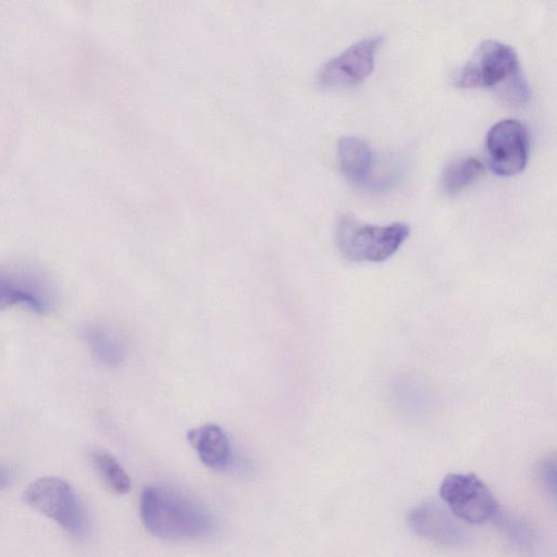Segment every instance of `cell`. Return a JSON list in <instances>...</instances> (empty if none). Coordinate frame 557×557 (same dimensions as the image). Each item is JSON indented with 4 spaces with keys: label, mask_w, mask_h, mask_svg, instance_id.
Here are the masks:
<instances>
[{
    "label": "cell",
    "mask_w": 557,
    "mask_h": 557,
    "mask_svg": "<svg viewBox=\"0 0 557 557\" xmlns=\"http://www.w3.org/2000/svg\"><path fill=\"white\" fill-rule=\"evenodd\" d=\"M139 510L146 529L163 540L201 539L214 529L213 519L203 506L168 486H146L140 495Z\"/></svg>",
    "instance_id": "6da1fadb"
},
{
    "label": "cell",
    "mask_w": 557,
    "mask_h": 557,
    "mask_svg": "<svg viewBox=\"0 0 557 557\" xmlns=\"http://www.w3.org/2000/svg\"><path fill=\"white\" fill-rule=\"evenodd\" d=\"M460 88L490 87L510 104L524 103L530 95L516 51L497 40L481 42L455 77Z\"/></svg>",
    "instance_id": "7a4b0ae2"
},
{
    "label": "cell",
    "mask_w": 557,
    "mask_h": 557,
    "mask_svg": "<svg viewBox=\"0 0 557 557\" xmlns=\"http://www.w3.org/2000/svg\"><path fill=\"white\" fill-rule=\"evenodd\" d=\"M405 223L372 225L342 215L336 224L335 240L342 256L354 262H382L391 258L409 236Z\"/></svg>",
    "instance_id": "3957f363"
},
{
    "label": "cell",
    "mask_w": 557,
    "mask_h": 557,
    "mask_svg": "<svg viewBox=\"0 0 557 557\" xmlns=\"http://www.w3.org/2000/svg\"><path fill=\"white\" fill-rule=\"evenodd\" d=\"M26 505L55 521L73 537L82 539L88 529L85 507L72 485L58 476H44L23 492Z\"/></svg>",
    "instance_id": "277c9868"
},
{
    "label": "cell",
    "mask_w": 557,
    "mask_h": 557,
    "mask_svg": "<svg viewBox=\"0 0 557 557\" xmlns=\"http://www.w3.org/2000/svg\"><path fill=\"white\" fill-rule=\"evenodd\" d=\"M58 302V289L50 274L27 262L0 263V311L23 305L45 314Z\"/></svg>",
    "instance_id": "5b68a950"
},
{
    "label": "cell",
    "mask_w": 557,
    "mask_h": 557,
    "mask_svg": "<svg viewBox=\"0 0 557 557\" xmlns=\"http://www.w3.org/2000/svg\"><path fill=\"white\" fill-rule=\"evenodd\" d=\"M440 495L457 518L469 523H484L499 513L498 504L487 485L472 473L446 475Z\"/></svg>",
    "instance_id": "8992f818"
},
{
    "label": "cell",
    "mask_w": 557,
    "mask_h": 557,
    "mask_svg": "<svg viewBox=\"0 0 557 557\" xmlns=\"http://www.w3.org/2000/svg\"><path fill=\"white\" fill-rule=\"evenodd\" d=\"M486 150L494 173L499 176L519 174L529 159L530 141L525 126L513 119L495 123L486 136Z\"/></svg>",
    "instance_id": "52a82bcc"
},
{
    "label": "cell",
    "mask_w": 557,
    "mask_h": 557,
    "mask_svg": "<svg viewBox=\"0 0 557 557\" xmlns=\"http://www.w3.org/2000/svg\"><path fill=\"white\" fill-rule=\"evenodd\" d=\"M381 36L364 38L341 54L329 60L318 73V83L323 87H345L358 84L368 77L374 67Z\"/></svg>",
    "instance_id": "ba28073f"
},
{
    "label": "cell",
    "mask_w": 557,
    "mask_h": 557,
    "mask_svg": "<svg viewBox=\"0 0 557 557\" xmlns=\"http://www.w3.org/2000/svg\"><path fill=\"white\" fill-rule=\"evenodd\" d=\"M409 528L421 539L445 547H462L465 530L437 504L425 502L412 508L407 517Z\"/></svg>",
    "instance_id": "9c48e42d"
},
{
    "label": "cell",
    "mask_w": 557,
    "mask_h": 557,
    "mask_svg": "<svg viewBox=\"0 0 557 557\" xmlns=\"http://www.w3.org/2000/svg\"><path fill=\"white\" fill-rule=\"evenodd\" d=\"M187 440L199 459L213 470H224L231 461V446L225 432L208 423L187 433Z\"/></svg>",
    "instance_id": "30bf717a"
},
{
    "label": "cell",
    "mask_w": 557,
    "mask_h": 557,
    "mask_svg": "<svg viewBox=\"0 0 557 557\" xmlns=\"http://www.w3.org/2000/svg\"><path fill=\"white\" fill-rule=\"evenodd\" d=\"M337 159L342 174L354 184H362L370 175L372 151L369 145L355 136L341 137L337 143Z\"/></svg>",
    "instance_id": "8fae6325"
},
{
    "label": "cell",
    "mask_w": 557,
    "mask_h": 557,
    "mask_svg": "<svg viewBox=\"0 0 557 557\" xmlns=\"http://www.w3.org/2000/svg\"><path fill=\"white\" fill-rule=\"evenodd\" d=\"M483 170L482 162L473 157L453 161L442 175L441 185L444 193L454 195L461 191L476 181Z\"/></svg>",
    "instance_id": "7c38bea8"
},
{
    "label": "cell",
    "mask_w": 557,
    "mask_h": 557,
    "mask_svg": "<svg viewBox=\"0 0 557 557\" xmlns=\"http://www.w3.org/2000/svg\"><path fill=\"white\" fill-rule=\"evenodd\" d=\"M90 461L98 476L112 493L123 495L129 492V476L112 455L94 450L90 453Z\"/></svg>",
    "instance_id": "4fadbf2b"
},
{
    "label": "cell",
    "mask_w": 557,
    "mask_h": 557,
    "mask_svg": "<svg viewBox=\"0 0 557 557\" xmlns=\"http://www.w3.org/2000/svg\"><path fill=\"white\" fill-rule=\"evenodd\" d=\"M85 339L94 357L101 363L115 367L123 359L120 345L103 330L89 327L85 332Z\"/></svg>",
    "instance_id": "5bb4252c"
},
{
    "label": "cell",
    "mask_w": 557,
    "mask_h": 557,
    "mask_svg": "<svg viewBox=\"0 0 557 557\" xmlns=\"http://www.w3.org/2000/svg\"><path fill=\"white\" fill-rule=\"evenodd\" d=\"M499 522L507 537L515 544L523 548L532 546L533 536L527 525L510 517H502Z\"/></svg>",
    "instance_id": "9a60e30c"
},
{
    "label": "cell",
    "mask_w": 557,
    "mask_h": 557,
    "mask_svg": "<svg viewBox=\"0 0 557 557\" xmlns=\"http://www.w3.org/2000/svg\"><path fill=\"white\" fill-rule=\"evenodd\" d=\"M537 478L545 492L555 498L556 495V462L554 457H546L539 463Z\"/></svg>",
    "instance_id": "2e32d148"
},
{
    "label": "cell",
    "mask_w": 557,
    "mask_h": 557,
    "mask_svg": "<svg viewBox=\"0 0 557 557\" xmlns=\"http://www.w3.org/2000/svg\"><path fill=\"white\" fill-rule=\"evenodd\" d=\"M11 472L7 468L0 466V488L8 486L11 482Z\"/></svg>",
    "instance_id": "e0dca14e"
}]
</instances>
